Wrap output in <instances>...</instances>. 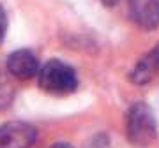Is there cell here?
Returning <instances> with one entry per match:
<instances>
[{"mask_svg":"<svg viewBox=\"0 0 159 148\" xmlns=\"http://www.w3.org/2000/svg\"><path fill=\"white\" fill-rule=\"evenodd\" d=\"M12 101V86H11V80L7 72L2 69L0 65V109H4L6 106H9Z\"/></svg>","mask_w":159,"mask_h":148,"instance_id":"7","label":"cell"},{"mask_svg":"<svg viewBox=\"0 0 159 148\" xmlns=\"http://www.w3.org/2000/svg\"><path fill=\"white\" fill-rule=\"evenodd\" d=\"M125 134L133 146H148L157 137V120L150 106L136 102L125 115Z\"/></svg>","mask_w":159,"mask_h":148,"instance_id":"1","label":"cell"},{"mask_svg":"<svg viewBox=\"0 0 159 148\" xmlns=\"http://www.w3.org/2000/svg\"><path fill=\"white\" fill-rule=\"evenodd\" d=\"M6 28H7V18H6V12L0 6V42L4 39V35H6Z\"/></svg>","mask_w":159,"mask_h":148,"instance_id":"8","label":"cell"},{"mask_svg":"<svg viewBox=\"0 0 159 148\" xmlns=\"http://www.w3.org/2000/svg\"><path fill=\"white\" fill-rule=\"evenodd\" d=\"M37 131L30 124L12 122L0 125V148H30L35 141Z\"/></svg>","mask_w":159,"mask_h":148,"instance_id":"3","label":"cell"},{"mask_svg":"<svg viewBox=\"0 0 159 148\" xmlns=\"http://www.w3.org/2000/svg\"><path fill=\"white\" fill-rule=\"evenodd\" d=\"M159 71V48L148 51L145 57L136 63V67L131 72V81L136 85H145L152 80Z\"/></svg>","mask_w":159,"mask_h":148,"instance_id":"6","label":"cell"},{"mask_svg":"<svg viewBox=\"0 0 159 148\" xmlns=\"http://www.w3.org/2000/svg\"><path fill=\"white\" fill-rule=\"evenodd\" d=\"M39 86L51 95H67L78 86L74 69L60 60H50L39 69Z\"/></svg>","mask_w":159,"mask_h":148,"instance_id":"2","label":"cell"},{"mask_svg":"<svg viewBox=\"0 0 159 148\" xmlns=\"http://www.w3.org/2000/svg\"><path fill=\"white\" fill-rule=\"evenodd\" d=\"M50 148H73L71 145H67V143H55L53 146H50Z\"/></svg>","mask_w":159,"mask_h":148,"instance_id":"10","label":"cell"},{"mask_svg":"<svg viewBox=\"0 0 159 148\" xmlns=\"http://www.w3.org/2000/svg\"><path fill=\"white\" fill-rule=\"evenodd\" d=\"M129 12L134 23L145 30L159 25V0H129Z\"/></svg>","mask_w":159,"mask_h":148,"instance_id":"5","label":"cell"},{"mask_svg":"<svg viewBox=\"0 0 159 148\" xmlns=\"http://www.w3.org/2000/svg\"><path fill=\"white\" fill-rule=\"evenodd\" d=\"M101 2H102V6H106V7H115L120 0H101Z\"/></svg>","mask_w":159,"mask_h":148,"instance_id":"9","label":"cell"},{"mask_svg":"<svg viewBox=\"0 0 159 148\" xmlns=\"http://www.w3.org/2000/svg\"><path fill=\"white\" fill-rule=\"evenodd\" d=\"M7 72L16 80H30L39 72V62L29 50H16L7 57Z\"/></svg>","mask_w":159,"mask_h":148,"instance_id":"4","label":"cell"}]
</instances>
